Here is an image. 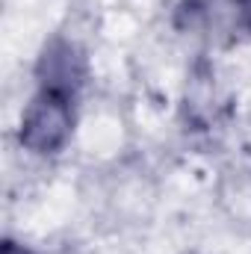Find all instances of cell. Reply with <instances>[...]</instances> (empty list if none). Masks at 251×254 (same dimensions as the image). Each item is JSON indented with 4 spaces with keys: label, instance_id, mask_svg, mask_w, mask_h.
<instances>
[{
    "label": "cell",
    "instance_id": "6da1fadb",
    "mask_svg": "<svg viewBox=\"0 0 251 254\" xmlns=\"http://www.w3.org/2000/svg\"><path fill=\"white\" fill-rule=\"evenodd\" d=\"M68 127H71L68 92L45 86V89L33 98V104L27 107V113H24L21 139H24L33 151H39V154H51V151H57L65 142Z\"/></svg>",
    "mask_w": 251,
    "mask_h": 254
}]
</instances>
